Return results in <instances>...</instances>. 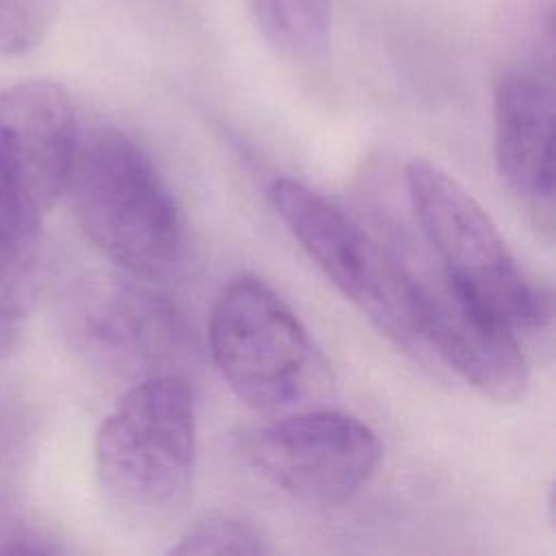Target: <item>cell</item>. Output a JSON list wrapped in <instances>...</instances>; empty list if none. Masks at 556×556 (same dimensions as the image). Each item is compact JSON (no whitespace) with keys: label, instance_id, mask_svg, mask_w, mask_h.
Returning a JSON list of instances; mask_svg holds the SVG:
<instances>
[{"label":"cell","instance_id":"obj_1","mask_svg":"<svg viewBox=\"0 0 556 556\" xmlns=\"http://www.w3.org/2000/svg\"><path fill=\"white\" fill-rule=\"evenodd\" d=\"M363 193L369 230L393 256L426 350H432L480 395L510 404L523 397L530 369L519 337L486 313L439 263L406 204L404 187H380L378 172Z\"/></svg>","mask_w":556,"mask_h":556},{"label":"cell","instance_id":"obj_2","mask_svg":"<svg viewBox=\"0 0 556 556\" xmlns=\"http://www.w3.org/2000/svg\"><path fill=\"white\" fill-rule=\"evenodd\" d=\"M65 195L85 237L135 280H165L182 265V211L152 156L126 130H80Z\"/></svg>","mask_w":556,"mask_h":556},{"label":"cell","instance_id":"obj_3","mask_svg":"<svg viewBox=\"0 0 556 556\" xmlns=\"http://www.w3.org/2000/svg\"><path fill=\"white\" fill-rule=\"evenodd\" d=\"M208 348L232 393L250 408L280 417L326 406L332 371L321 350L263 280L241 276L213 304Z\"/></svg>","mask_w":556,"mask_h":556},{"label":"cell","instance_id":"obj_4","mask_svg":"<svg viewBox=\"0 0 556 556\" xmlns=\"http://www.w3.org/2000/svg\"><path fill=\"white\" fill-rule=\"evenodd\" d=\"M408 211L447 274L517 337L552 324V293L515 258L478 200L426 159L404 167Z\"/></svg>","mask_w":556,"mask_h":556},{"label":"cell","instance_id":"obj_5","mask_svg":"<svg viewBox=\"0 0 556 556\" xmlns=\"http://www.w3.org/2000/svg\"><path fill=\"white\" fill-rule=\"evenodd\" d=\"M195 397L180 374L146 376L104 417L96 467L106 493L132 513L180 508L193 484Z\"/></svg>","mask_w":556,"mask_h":556},{"label":"cell","instance_id":"obj_6","mask_svg":"<svg viewBox=\"0 0 556 556\" xmlns=\"http://www.w3.org/2000/svg\"><path fill=\"white\" fill-rule=\"evenodd\" d=\"M267 200L311 263L352 306L397 348L415 354L426 350L404 278L369 226L293 178H276Z\"/></svg>","mask_w":556,"mask_h":556},{"label":"cell","instance_id":"obj_7","mask_svg":"<svg viewBox=\"0 0 556 556\" xmlns=\"http://www.w3.org/2000/svg\"><path fill=\"white\" fill-rule=\"evenodd\" d=\"M80 124L67 91L26 80L0 91V258L22 261L65 195Z\"/></svg>","mask_w":556,"mask_h":556},{"label":"cell","instance_id":"obj_8","mask_svg":"<svg viewBox=\"0 0 556 556\" xmlns=\"http://www.w3.org/2000/svg\"><path fill=\"white\" fill-rule=\"evenodd\" d=\"M241 450L269 482L324 506L352 500L369 482L382 454L365 421L328 406L274 417L248 430Z\"/></svg>","mask_w":556,"mask_h":556},{"label":"cell","instance_id":"obj_9","mask_svg":"<svg viewBox=\"0 0 556 556\" xmlns=\"http://www.w3.org/2000/svg\"><path fill=\"white\" fill-rule=\"evenodd\" d=\"M554 85L539 67L508 70L493 93V152L502 182L534 226L554 230Z\"/></svg>","mask_w":556,"mask_h":556},{"label":"cell","instance_id":"obj_10","mask_svg":"<svg viewBox=\"0 0 556 556\" xmlns=\"http://www.w3.org/2000/svg\"><path fill=\"white\" fill-rule=\"evenodd\" d=\"M80 332L96 352L146 367L148 376H156V365L182 356L189 343L178 308L156 291L126 280L106 282L87 298Z\"/></svg>","mask_w":556,"mask_h":556},{"label":"cell","instance_id":"obj_11","mask_svg":"<svg viewBox=\"0 0 556 556\" xmlns=\"http://www.w3.org/2000/svg\"><path fill=\"white\" fill-rule=\"evenodd\" d=\"M265 39L287 59L311 63L330 41V0H250Z\"/></svg>","mask_w":556,"mask_h":556},{"label":"cell","instance_id":"obj_12","mask_svg":"<svg viewBox=\"0 0 556 556\" xmlns=\"http://www.w3.org/2000/svg\"><path fill=\"white\" fill-rule=\"evenodd\" d=\"M167 556H271V552L245 519L211 515L189 528Z\"/></svg>","mask_w":556,"mask_h":556},{"label":"cell","instance_id":"obj_13","mask_svg":"<svg viewBox=\"0 0 556 556\" xmlns=\"http://www.w3.org/2000/svg\"><path fill=\"white\" fill-rule=\"evenodd\" d=\"M59 9L61 0H0V54L17 56L37 48Z\"/></svg>","mask_w":556,"mask_h":556},{"label":"cell","instance_id":"obj_14","mask_svg":"<svg viewBox=\"0 0 556 556\" xmlns=\"http://www.w3.org/2000/svg\"><path fill=\"white\" fill-rule=\"evenodd\" d=\"M24 300L22 291L13 276L0 280V358L9 356L20 339L24 328Z\"/></svg>","mask_w":556,"mask_h":556},{"label":"cell","instance_id":"obj_15","mask_svg":"<svg viewBox=\"0 0 556 556\" xmlns=\"http://www.w3.org/2000/svg\"><path fill=\"white\" fill-rule=\"evenodd\" d=\"M0 556H43L41 552H37L30 545L24 543H13V545H4L0 547Z\"/></svg>","mask_w":556,"mask_h":556},{"label":"cell","instance_id":"obj_16","mask_svg":"<svg viewBox=\"0 0 556 556\" xmlns=\"http://www.w3.org/2000/svg\"><path fill=\"white\" fill-rule=\"evenodd\" d=\"M15 267H20V261H11V258H0V278H4V276H13Z\"/></svg>","mask_w":556,"mask_h":556}]
</instances>
